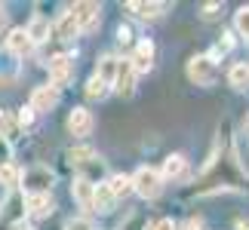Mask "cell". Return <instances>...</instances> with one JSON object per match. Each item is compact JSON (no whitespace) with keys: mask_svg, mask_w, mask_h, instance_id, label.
Here are the masks:
<instances>
[{"mask_svg":"<svg viewBox=\"0 0 249 230\" xmlns=\"http://www.w3.org/2000/svg\"><path fill=\"white\" fill-rule=\"evenodd\" d=\"M71 194H74V199H77V206L80 209H89L92 212V194H95V184L86 175H77L74 178V184H71Z\"/></svg>","mask_w":249,"mask_h":230,"instance_id":"obj_12","label":"cell"},{"mask_svg":"<svg viewBox=\"0 0 249 230\" xmlns=\"http://www.w3.org/2000/svg\"><path fill=\"white\" fill-rule=\"evenodd\" d=\"M68 157H71V166L83 169V166H89V163L95 160V150H92V148H74Z\"/></svg>","mask_w":249,"mask_h":230,"instance_id":"obj_23","label":"cell"},{"mask_svg":"<svg viewBox=\"0 0 249 230\" xmlns=\"http://www.w3.org/2000/svg\"><path fill=\"white\" fill-rule=\"evenodd\" d=\"M117 37H120V43H129V37H132V34H129V28H120Z\"/></svg>","mask_w":249,"mask_h":230,"instance_id":"obj_35","label":"cell"},{"mask_svg":"<svg viewBox=\"0 0 249 230\" xmlns=\"http://www.w3.org/2000/svg\"><path fill=\"white\" fill-rule=\"evenodd\" d=\"M117 230H148V221H145V215H142V212H129V215L120 221Z\"/></svg>","mask_w":249,"mask_h":230,"instance_id":"obj_24","label":"cell"},{"mask_svg":"<svg viewBox=\"0 0 249 230\" xmlns=\"http://www.w3.org/2000/svg\"><path fill=\"white\" fill-rule=\"evenodd\" d=\"M34 49V43H31V37L25 34V28H13V31L6 34V52L9 55H18V59H22V55H28Z\"/></svg>","mask_w":249,"mask_h":230,"instance_id":"obj_11","label":"cell"},{"mask_svg":"<svg viewBox=\"0 0 249 230\" xmlns=\"http://www.w3.org/2000/svg\"><path fill=\"white\" fill-rule=\"evenodd\" d=\"M31 123H34V111L31 108H22V111H18V129H22V126H31Z\"/></svg>","mask_w":249,"mask_h":230,"instance_id":"obj_30","label":"cell"},{"mask_svg":"<svg viewBox=\"0 0 249 230\" xmlns=\"http://www.w3.org/2000/svg\"><path fill=\"white\" fill-rule=\"evenodd\" d=\"M22 187L28 194H50L53 187V172L46 166H34V169H25L22 172ZM25 194V197H28Z\"/></svg>","mask_w":249,"mask_h":230,"instance_id":"obj_3","label":"cell"},{"mask_svg":"<svg viewBox=\"0 0 249 230\" xmlns=\"http://www.w3.org/2000/svg\"><path fill=\"white\" fill-rule=\"evenodd\" d=\"M55 104H59V89H55V86H37V89L31 92V104H28V108H31L34 114H50Z\"/></svg>","mask_w":249,"mask_h":230,"instance_id":"obj_6","label":"cell"},{"mask_svg":"<svg viewBox=\"0 0 249 230\" xmlns=\"http://www.w3.org/2000/svg\"><path fill=\"white\" fill-rule=\"evenodd\" d=\"M13 230H34V227H28V224H16Z\"/></svg>","mask_w":249,"mask_h":230,"instance_id":"obj_37","label":"cell"},{"mask_svg":"<svg viewBox=\"0 0 249 230\" xmlns=\"http://www.w3.org/2000/svg\"><path fill=\"white\" fill-rule=\"evenodd\" d=\"M74 18H77V25H80V34L86 31H95V28H99V22H102V6L99 3H92V0H80V3H74Z\"/></svg>","mask_w":249,"mask_h":230,"instance_id":"obj_4","label":"cell"},{"mask_svg":"<svg viewBox=\"0 0 249 230\" xmlns=\"http://www.w3.org/2000/svg\"><path fill=\"white\" fill-rule=\"evenodd\" d=\"M108 190L114 194V199H120V197H126V194H132V175H123V172H117V175H111L108 181Z\"/></svg>","mask_w":249,"mask_h":230,"instance_id":"obj_18","label":"cell"},{"mask_svg":"<svg viewBox=\"0 0 249 230\" xmlns=\"http://www.w3.org/2000/svg\"><path fill=\"white\" fill-rule=\"evenodd\" d=\"M151 230H178V224L172 221V218H160V221L151 224Z\"/></svg>","mask_w":249,"mask_h":230,"instance_id":"obj_31","label":"cell"},{"mask_svg":"<svg viewBox=\"0 0 249 230\" xmlns=\"http://www.w3.org/2000/svg\"><path fill=\"white\" fill-rule=\"evenodd\" d=\"M234 28H237V34H243L249 40V6H240L234 13Z\"/></svg>","mask_w":249,"mask_h":230,"instance_id":"obj_27","label":"cell"},{"mask_svg":"<svg viewBox=\"0 0 249 230\" xmlns=\"http://www.w3.org/2000/svg\"><path fill=\"white\" fill-rule=\"evenodd\" d=\"M185 169H188V160L181 157V153H169V157L163 160V169H160V178H166V181H176L185 175Z\"/></svg>","mask_w":249,"mask_h":230,"instance_id":"obj_13","label":"cell"},{"mask_svg":"<svg viewBox=\"0 0 249 230\" xmlns=\"http://www.w3.org/2000/svg\"><path fill=\"white\" fill-rule=\"evenodd\" d=\"M126 9H129L132 16H139V18H157V16H163L166 3H145V0H129Z\"/></svg>","mask_w":249,"mask_h":230,"instance_id":"obj_17","label":"cell"},{"mask_svg":"<svg viewBox=\"0 0 249 230\" xmlns=\"http://www.w3.org/2000/svg\"><path fill=\"white\" fill-rule=\"evenodd\" d=\"M200 227H203V224H200V218H188V221L181 224L178 230H200Z\"/></svg>","mask_w":249,"mask_h":230,"instance_id":"obj_33","label":"cell"},{"mask_svg":"<svg viewBox=\"0 0 249 230\" xmlns=\"http://www.w3.org/2000/svg\"><path fill=\"white\" fill-rule=\"evenodd\" d=\"M50 31H53V28H50V22H46L43 16H34L31 22H28V28H25V34L31 37V43H34V46L50 40Z\"/></svg>","mask_w":249,"mask_h":230,"instance_id":"obj_15","label":"cell"},{"mask_svg":"<svg viewBox=\"0 0 249 230\" xmlns=\"http://www.w3.org/2000/svg\"><path fill=\"white\" fill-rule=\"evenodd\" d=\"M218 9H222V3H203V13H200V16H203V18H215Z\"/></svg>","mask_w":249,"mask_h":230,"instance_id":"obj_32","label":"cell"},{"mask_svg":"<svg viewBox=\"0 0 249 230\" xmlns=\"http://www.w3.org/2000/svg\"><path fill=\"white\" fill-rule=\"evenodd\" d=\"M6 22H9V13H6V6H0V31L6 28Z\"/></svg>","mask_w":249,"mask_h":230,"instance_id":"obj_34","label":"cell"},{"mask_svg":"<svg viewBox=\"0 0 249 230\" xmlns=\"http://www.w3.org/2000/svg\"><path fill=\"white\" fill-rule=\"evenodd\" d=\"M129 65H132L136 74H148L151 68H154V43H151V40H139L136 52L129 55Z\"/></svg>","mask_w":249,"mask_h":230,"instance_id":"obj_7","label":"cell"},{"mask_svg":"<svg viewBox=\"0 0 249 230\" xmlns=\"http://www.w3.org/2000/svg\"><path fill=\"white\" fill-rule=\"evenodd\" d=\"M9 160H13V145H9L3 135H0V166H6Z\"/></svg>","mask_w":249,"mask_h":230,"instance_id":"obj_29","label":"cell"},{"mask_svg":"<svg viewBox=\"0 0 249 230\" xmlns=\"http://www.w3.org/2000/svg\"><path fill=\"white\" fill-rule=\"evenodd\" d=\"M16 74H18L16 62H9V52H3V55H0V83L16 80Z\"/></svg>","mask_w":249,"mask_h":230,"instance_id":"obj_25","label":"cell"},{"mask_svg":"<svg viewBox=\"0 0 249 230\" xmlns=\"http://www.w3.org/2000/svg\"><path fill=\"white\" fill-rule=\"evenodd\" d=\"M108 89H111V86L108 83H105V80H99V77H89V83H86V99H105V95H108Z\"/></svg>","mask_w":249,"mask_h":230,"instance_id":"obj_22","label":"cell"},{"mask_svg":"<svg viewBox=\"0 0 249 230\" xmlns=\"http://www.w3.org/2000/svg\"><path fill=\"white\" fill-rule=\"evenodd\" d=\"M68 132H71L74 138L89 135V132H92V114L86 111V108H74L68 114Z\"/></svg>","mask_w":249,"mask_h":230,"instance_id":"obj_10","label":"cell"},{"mask_svg":"<svg viewBox=\"0 0 249 230\" xmlns=\"http://www.w3.org/2000/svg\"><path fill=\"white\" fill-rule=\"evenodd\" d=\"M136 71H132L129 59H120V68H117V77H114V89H117L123 99H129L132 92H136Z\"/></svg>","mask_w":249,"mask_h":230,"instance_id":"obj_8","label":"cell"},{"mask_svg":"<svg viewBox=\"0 0 249 230\" xmlns=\"http://www.w3.org/2000/svg\"><path fill=\"white\" fill-rule=\"evenodd\" d=\"M237 230H249V221H237Z\"/></svg>","mask_w":249,"mask_h":230,"instance_id":"obj_36","label":"cell"},{"mask_svg":"<svg viewBox=\"0 0 249 230\" xmlns=\"http://www.w3.org/2000/svg\"><path fill=\"white\" fill-rule=\"evenodd\" d=\"M0 184L9 187V190H18V187H22V169L13 166V163L0 166Z\"/></svg>","mask_w":249,"mask_h":230,"instance_id":"obj_20","label":"cell"},{"mask_svg":"<svg viewBox=\"0 0 249 230\" xmlns=\"http://www.w3.org/2000/svg\"><path fill=\"white\" fill-rule=\"evenodd\" d=\"M132 190H136L142 199H157L160 190H163V178H160L157 169L139 166L136 172H132Z\"/></svg>","mask_w":249,"mask_h":230,"instance_id":"obj_1","label":"cell"},{"mask_svg":"<svg viewBox=\"0 0 249 230\" xmlns=\"http://www.w3.org/2000/svg\"><path fill=\"white\" fill-rule=\"evenodd\" d=\"M74 80V59L71 55H55V59H50V86H65Z\"/></svg>","mask_w":249,"mask_h":230,"instance_id":"obj_5","label":"cell"},{"mask_svg":"<svg viewBox=\"0 0 249 230\" xmlns=\"http://www.w3.org/2000/svg\"><path fill=\"white\" fill-rule=\"evenodd\" d=\"M188 80L197 86H213L215 83V62L213 55H194L188 62Z\"/></svg>","mask_w":249,"mask_h":230,"instance_id":"obj_2","label":"cell"},{"mask_svg":"<svg viewBox=\"0 0 249 230\" xmlns=\"http://www.w3.org/2000/svg\"><path fill=\"white\" fill-rule=\"evenodd\" d=\"M55 37H59V40H74V37L80 34V25H77V18H74V13L68 9V13H62V18L59 22H55Z\"/></svg>","mask_w":249,"mask_h":230,"instance_id":"obj_14","label":"cell"},{"mask_svg":"<svg viewBox=\"0 0 249 230\" xmlns=\"http://www.w3.org/2000/svg\"><path fill=\"white\" fill-rule=\"evenodd\" d=\"M65 230H95V224L89 218H71V221L65 224Z\"/></svg>","mask_w":249,"mask_h":230,"instance_id":"obj_28","label":"cell"},{"mask_svg":"<svg viewBox=\"0 0 249 230\" xmlns=\"http://www.w3.org/2000/svg\"><path fill=\"white\" fill-rule=\"evenodd\" d=\"M114 194L108 190V184H95V194H92V212H99V215H108L111 209H114Z\"/></svg>","mask_w":249,"mask_h":230,"instance_id":"obj_16","label":"cell"},{"mask_svg":"<svg viewBox=\"0 0 249 230\" xmlns=\"http://www.w3.org/2000/svg\"><path fill=\"white\" fill-rule=\"evenodd\" d=\"M117 68H120V59H117V55H105V59L99 62V71H95V77H99V80H105L108 86H114Z\"/></svg>","mask_w":249,"mask_h":230,"instance_id":"obj_19","label":"cell"},{"mask_svg":"<svg viewBox=\"0 0 249 230\" xmlns=\"http://www.w3.org/2000/svg\"><path fill=\"white\" fill-rule=\"evenodd\" d=\"M16 132H18V120H13L9 114L0 111V135L9 141V138H16Z\"/></svg>","mask_w":249,"mask_h":230,"instance_id":"obj_26","label":"cell"},{"mask_svg":"<svg viewBox=\"0 0 249 230\" xmlns=\"http://www.w3.org/2000/svg\"><path fill=\"white\" fill-rule=\"evenodd\" d=\"M228 83H231L234 89H249V65H234V68L228 71Z\"/></svg>","mask_w":249,"mask_h":230,"instance_id":"obj_21","label":"cell"},{"mask_svg":"<svg viewBox=\"0 0 249 230\" xmlns=\"http://www.w3.org/2000/svg\"><path fill=\"white\" fill-rule=\"evenodd\" d=\"M53 209H55V203L50 194H28L25 197V212L31 218H50Z\"/></svg>","mask_w":249,"mask_h":230,"instance_id":"obj_9","label":"cell"}]
</instances>
